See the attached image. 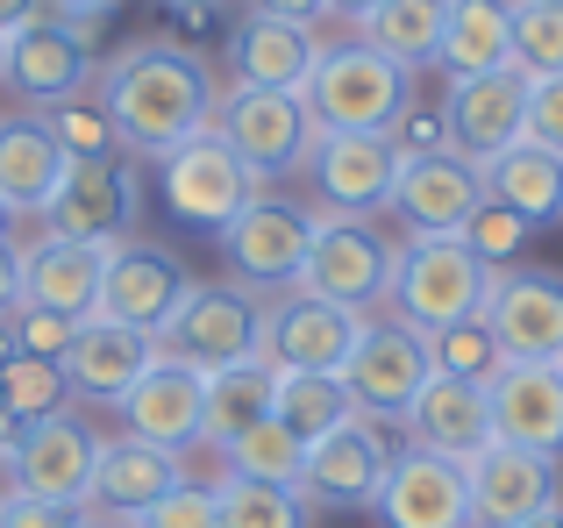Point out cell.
Instances as JSON below:
<instances>
[{
    "mask_svg": "<svg viewBox=\"0 0 563 528\" xmlns=\"http://www.w3.org/2000/svg\"><path fill=\"white\" fill-rule=\"evenodd\" d=\"M93 86H100V114L114 122L122 157H136V165H157L186 136L214 129V108H221L214 65L179 36H143L129 51H114Z\"/></svg>",
    "mask_w": 563,
    "mask_h": 528,
    "instance_id": "1",
    "label": "cell"
},
{
    "mask_svg": "<svg viewBox=\"0 0 563 528\" xmlns=\"http://www.w3.org/2000/svg\"><path fill=\"white\" fill-rule=\"evenodd\" d=\"M485 293H493V264L471 257L464 237H407L393 251L385 315L421 329V336H442V329H456V321H478Z\"/></svg>",
    "mask_w": 563,
    "mask_h": 528,
    "instance_id": "2",
    "label": "cell"
},
{
    "mask_svg": "<svg viewBox=\"0 0 563 528\" xmlns=\"http://www.w3.org/2000/svg\"><path fill=\"white\" fill-rule=\"evenodd\" d=\"M413 108V72L378 57L372 43H329L307 79V114L321 136H393V122Z\"/></svg>",
    "mask_w": 563,
    "mask_h": 528,
    "instance_id": "3",
    "label": "cell"
},
{
    "mask_svg": "<svg viewBox=\"0 0 563 528\" xmlns=\"http://www.w3.org/2000/svg\"><path fill=\"white\" fill-rule=\"evenodd\" d=\"M157 186H165V208L179 215L186 229H207V237H221L250 200L272 194V179H264L257 165H243L221 129H200L179 151L157 157Z\"/></svg>",
    "mask_w": 563,
    "mask_h": 528,
    "instance_id": "4",
    "label": "cell"
},
{
    "mask_svg": "<svg viewBox=\"0 0 563 528\" xmlns=\"http://www.w3.org/2000/svg\"><path fill=\"white\" fill-rule=\"evenodd\" d=\"M393 251L399 243L378 222L314 208V243H307V264L292 278V293H314V300L350 307V315H378L385 293H393Z\"/></svg>",
    "mask_w": 563,
    "mask_h": 528,
    "instance_id": "5",
    "label": "cell"
},
{
    "mask_svg": "<svg viewBox=\"0 0 563 528\" xmlns=\"http://www.w3.org/2000/svg\"><path fill=\"white\" fill-rule=\"evenodd\" d=\"M100 79L93 57V22H65V14H36L29 29L8 36V57H0V86H8L14 108L51 114L65 100H86V86Z\"/></svg>",
    "mask_w": 563,
    "mask_h": 528,
    "instance_id": "6",
    "label": "cell"
},
{
    "mask_svg": "<svg viewBox=\"0 0 563 528\" xmlns=\"http://www.w3.org/2000/svg\"><path fill=\"white\" fill-rule=\"evenodd\" d=\"M143 222V179H136V157H65V179H57L51 208H43V229L51 237H79L100 243V251H122L136 243Z\"/></svg>",
    "mask_w": 563,
    "mask_h": 528,
    "instance_id": "7",
    "label": "cell"
},
{
    "mask_svg": "<svg viewBox=\"0 0 563 528\" xmlns=\"http://www.w3.org/2000/svg\"><path fill=\"white\" fill-rule=\"evenodd\" d=\"M157 358H179L192 372L264 358V300L250 286H192L186 307L157 329Z\"/></svg>",
    "mask_w": 563,
    "mask_h": 528,
    "instance_id": "8",
    "label": "cell"
},
{
    "mask_svg": "<svg viewBox=\"0 0 563 528\" xmlns=\"http://www.w3.org/2000/svg\"><path fill=\"white\" fill-rule=\"evenodd\" d=\"M435 378V358H428V336L407 329L393 315H372L343 364V386L357 400V415H372L378 429L385 421H407V407L421 400V386Z\"/></svg>",
    "mask_w": 563,
    "mask_h": 528,
    "instance_id": "9",
    "label": "cell"
},
{
    "mask_svg": "<svg viewBox=\"0 0 563 528\" xmlns=\"http://www.w3.org/2000/svg\"><path fill=\"white\" fill-rule=\"evenodd\" d=\"M93 464H100V436L86 429L71 407L14 429V464H8V493L51 507H86L93 501Z\"/></svg>",
    "mask_w": 563,
    "mask_h": 528,
    "instance_id": "10",
    "label": "cell"
},
{
    "mask_svg": "<svg viewBox=\"0 0 563 528\" xmlns=\"http://www.w3.org/2000/svg\"><path fill=\"white\" fill-rule=\"evenodd\" d=\"M214 129L235 143L243 165H257L264 179H286V172H307V151H314V114H307V94H264V86H229L214 108Z\"/></svg>",
    "mask_w": 563,
    "mask_h": 528,
    "instance_id": "11",
    "label": "cell"
},
{
    "mask_svg": "<svg viewBox=\"0 0 563 528\" xmlns=\"http://www.w3.org/2000/svg\"><path fill=\"white\" fill-rule=\"evenodd\" d=\"M478 321L493 329L499 358L563 364V272H542V264H507V272H493V293H485Z\"/></svg>",
    "mask_w": 563,
    "mask_h": 528,
    "instance_id": "12",
    "label": "cell"
},
{
    "mask_svg": "<svg viewBox=\"0 0 563 528\" xmlns=\"http://www.w3.org/2000/svg\"><path fill=\"white\" fill-rule=\"evenodd\" d=\"M214 243H221L229 272L243 278L250 293H264V286L286 293L292 278H300V264H307V243H314V208L264 194V200H250V208L235 215Z\"/></svg>",
    "mask_w": 563,
    "mask_h": 528,
    "instance_id": "13",
    "label": "cell"
},
{
    "mask_svg": "<svg viewBox=\"0 0 563 528\" xmlns=\"http://www.w3.org/2000/svg\"><path fill=\"white\" fill-rule=\"evenodd\" d=\"M442 129H450V151L471 157V165H493L499 151L528 136V72L499 65L478 72V79H450L442 94Z\"/></svg>",
    "mask_w": 563,
    "mask_h": 528,
    "instance_id": "14",
    "label": "cell"
},
{
    "mask_svg": "<svg viewBox=\"0 0 563 528\" xmlns=\"http://www.w3.org/2000/svg\"><path fill=\"white\" fill-rule=\"evenodd\" d=\"M364 321L372 315H350V307H329L314 293L286 286L278 300H264V358H272V372H335L343 378Z\"/></svg>",
    "mask_w": 563,
    "mask_h": 528,
    "instance_id": "15",
    "label": "cell"
},
{
    "mask_svg": "<svg viewBox=\"0 0 563 528\" xmlns=\"http://www.w3.org/2000/svg\"><path fill=\"white\" fill-rule=\"evenodd\" d=\"M122 436L157 443L172 458L207 443V372H192L179 358H151V372L122 393Z\"/></svg>",
    "mask_w": 563,
    "mask_h": 528,
    "instance_id": "16",
    "label": "cell"
},
{
    "mask_svg": "<svg viewBox=\"0 0 563 528\" xmlns=\"http://www.w3.org/2000/svg\"><path fill=\"white\" fill-rule=\"evenodd\" d=\"M385 472H393V443L372 415H350L335 421L329 436L307 443V464H300V493L314 507H372Z\"/></svg>",
    "mask_w": 563,
    "mask_h": 528,
    "instance_id": "17",
    "label": "cell"
},
{
    "mask_svg": "<svg viewBox=\"0 0 563 528\" xmlns=\"http://www.w3.org/2000/svg\"><path fill=\"white\" fill-rule=\"evenodd\" d=\"M464 479H471V528H521L542 507H563L556 458H536V450H514V443H485L464 464Z\"/></svg>",
    "mask_w": 563,
    "mask_h": 528,
    "instance_id": "18",
    "label": "cell"
},
{
    "mask_svg": "<svg viewBox=\"0 0 563 528\" xmlns=\"http://www.w3.org/2000/svg\"><path fill=\"white\" fill-rule=\"evenodd\" d=\"M485 208V172L456 151H428V157H399V186L393 208L407 222V237H464V222Z\"/></svg>",
    "mask_w": 563,
    "mask_h": 528,
    "instance_id": "19",
    "label": "cell"
},
{
    "mask_svg": "<svg viewBox=\"0 0 563 528\" xmlns=\"http://www.w3.org/2000/svg\"><path fill=\"white\" fill-rule=\"evenodd\" d=\"M307 179L321 194V215H372L393 208V186H399V151L393 136H314L307 151Z\"/></svg>",
    "mask_w": 563,
    "mask_h": 528,
    "instance_id": "20",
    "label": "cell"
},
{
    "mask_svg": "<svg viewBox=\"0 0 563 528\" xmlns=\"http://www.w3.org/2000/svg\"><path fill=\"white\" fill-rule=\"evenodd\" d=\"M186 293H192V272L172 251H157V243H122V251L108 257V272H100V307L93 315L157 336L186 307Z\"/></svg>",
    "mask_w": 563,
    "mask_h": 528,
    "instance_id": "21",
    "label": "cell"
},
{
    "mask_svg": "<svg viewBox=\"0 0 563 528\" xmlns=\"http://www.w3.org/2000/svg\"><path fill=\"white\" fill-rule=\"evenodd\" d=\"M372 507L385 528H471V479L464 464L407 443L393 450V472H385Z\"/></svg>",
    "mask_w": 563,
    "mask_h": 528,
    "instance_id": "22",
    "label": "cell"
},
{
    "mask_svg": "<svg viewBox=\"0 0 563 528\" xmlns=\"http://www.w3.org/2000/svg\"><path fill=\"white\" fill-rule=\"evenodd\" d=\"M493 400V443L536 450V458H563V364H499L485 378Z\"/></svg>",
    "mask_w": 563,
    "mask_h": 528,
    "instance_id": "23",
    "label": "cell"
},
{
    "mask_svg": "<svg viewBox=\"0 0 563 528\" xmlns=\"http://www.w3.org/2000/svg\"><path fill=\"white\" fill-rule=\"evenodd\" d=\"M108 257L114 251H100V243L51 237L43 229L36 243H22V307H43V315H65V321H93Z\"/></svg>",
    "mask_w": 563,
    "mask_h": 528,
    "instance_id": "24",
    "label": "cell"
},
{
    "mask_svg": "<svg viewBox=\"0 0 563 528\" xmlns=\"http://www.w3.org/2000/svg\"><path fill=\"white\" fill-rule=\"evenodd\" d=\"M407 443L413 450H435V458H450V464H471L485 443H493V400H485V386L478 378H450V372H435L421 386V400L407 407Z\"/></svg>",
    "mask_w": 563,
    "mask_h": 528,
    "instance_id": "25",
    "label": "cell"
},
{
    "mask_svg": "<svg viewBox=\"0 0 563 528\" xmlns=\"http://www.w3.org/2000/svg\"><path fill=\"white\" fill-rule=\"evenodd\" d=\"M321 29H300V22H278V14H243L229 36V65H235V86H264V94H307L321 65Z\"/></svg>",
    "mask_w": 563,
    "mask_h": 528,
    "instance_id": "26",
    "label": "cell"
},
{
    "mask_svg": "<svg viewBox=\"0 0 563 528\" xmlns=\"http://www.w3.org/2000/svg\"><path fill=\"white\" fill-rule=\"evenodd\" d=\"M151 358H157V336L93 315V321H79V336H71V350H65V386L79 393V400L122 407V393L151 372Z\"/></svg>",
    "mask_w": 563,
    "mask_h": 528,
    "instance_id": "27",
    "label": "cell"
},
{
    "mask_svg": "<svg viewBox=\"0 0 563 528\" xmlns=\"http://www.w3.org/2000/svg\"><path fill=\"white\" fill-rule=\"evenodd\" d=\"M57 179H65V151H57L51 122L29 108H8L0 114V208L14 222H43Z\"/></svg>",
    "mask_w": 563,
    "mask_h": 528,
    "instance_id": "28",
    "label": "cell"
},
{
    "mask_svg": "<svg viewBox=\"0 0 563 528\" xmlns=\"http://www.w3.org/2000/svg\"><path fill=\"white\" fill-rule=\"evenodd\" d=\"M179 458L157 443H136V436H100V464H93V501L108 521H136L143 507H157L172 486H179Z\"/></svg>",
    "mask_w": 563,
    "mask_h": 528,
    "instance_id": "29",
    "label": "cell"
},
{
    "mask_svg": "<svg viewBox=\"0 0 563 528\" xmlns=\"http://www.w3.org/2000/svg\"><path fill=\"white\" fill-rule=\"evenodd\" d=\"M485 172V200H499V208H514L528 229H550L563 222V157H550L542 143H514V151H499Z\"/></svg>",
    "mask_w": 563,
    "mask_h": 528,
    "instance_id": "30",
    "label": "cell"
},
{
    "mask_svg": "<svg viewBox=\"0 0 563 528\" xmlns=\"http://www.w3.org/2000/svg\"><path fill=\"white\" fill-rule=\"evenodd\" d=\"M435 65L450 79H478V72L514 65V22L507 0H450V29H442Z\"/></svg>",
    "mask_w": 563,
    "mask_h": 528,
    "instance_id": "31",
    "label": "cell"
},
{
    "mask_svg": "<svg viewBox=\"0 0 563 528\" xmlns=\"http://www.w3.org/2000/svg\"><path fill=\"white\" fill-rule=\"evenodd\" d=\"M442 29H450V0H378L357 22V43H372L378 57L421 72V65H435Z\"/></svg>",
    "mask_w": 563,
    "mask_h": 528,
    "instance_id": "32",
    "label": "cell"
},
{
    "mask_svg": "<svg viewBox=\"0 0 563 528\" xmlns=\"http://www.w3.org/2000/svg\"><path fill=\"white\" fill-rule=\"evenodd\" d=\"M272 400H278L272 358H243V364H229V372H207V443L229 450L243 429L272 421Z\"/></svg>",
    "mask_w": 563,
    "mask_h": 528,
    "instance_id": "33",
    "label": "cell"
},
{
    "mask_svg": "<svg viewBox=\"0 0 563 528\" xmlns=\"http://www.w3.org/2000/svg\"><path fill=\"white\" fill-rule=\"evenodd\" d=\"M272 415L286 421L300 443H314V436H329L335 421L357 415V400H350V386L335 372H278V400Z\"/></svg>",
    "mask_w": 563,
    "mask_h": 528,
    "instance_id": "34",
    "label": "cell"
},
{
    "mask_svg": "<svg viewBox=\"0 0 563 528\" xmlns=\"http://www.w3.org/2000/svg\"><path fill=\"white\" fill-rule=\"evenodd\" d=\"M221 464H229V479H257V486H292V493H300L307 443L272 415V421H257V429L235 436V443L221 450Z\"/></svg>",
    "mask_w": 563,
    "mask_h": 528,
    "instance_id": "35",
    "label": "cell"
},
{
    "mask_svg": "<svg viewBox=\"0 0 563 528\" xmlns=\"http://www.w3.org/2000/svg\"><path fill=\"white\" fill-rule=\"evenodd\" d=\"M221 528H314V501L292 486H257V479H214Z\"/></svg>",
    "mask_w": 563,
    "mask_h": 528,
    "instance_id": "36",
    "label": "cell"
},
{
    "mask_svg": "<svg viewBox=\"0 0 563 528\" xmlns=\"http://www.w3.org/2000/svg\"><path fill=\"white\" fill-rule=\"evenodd\" d=\"M65 364H43V358H8L0 364V421L8 429H29V421L57 415L65 407Z\"/></svg>",
    "mask_w": 563,
    "mask_h": 528,
    "instance_id": "37",
    "label": "cell"
},
{
    "mask_svg": "<svg viewBox=\"0 0 563 528\" xmlns=\"http://www.w3.org/2000/svg\"><path fill=\"white\" fill-rule=\"evenodd\" d=\"M514 22V65L528 79H556L563 72V0H507Z\"/></svg>",
    "mask_w": 563,
    "mask_h": 528,
    "instance_id": "38",
    "label": "cell"
},
{
    "mask_svg": "<svg viewBox=\"0 0 563 528\" xmlns=\"http://www.w3.org/2000/svg\"><path fill=\"white\" fill-rule=\"evenodd\" d=\"M428 358H435V372H450V378H478V386L499 372V364H507L485 321H456V329L428 336Z\"/></svg>",
    "mask_w": 563,
    "mask_h": 528,
    "instance_id": "39",
    "label": "cell"
},
{
    "mask_svg": "<svg viewBox=\"0 0 563 528\" xmlns=\"http://www.w3.org/2000/svg\"><path fill=\"white\" fill-rule=\"evenodd\" d=\"M43 122H51V136H57L65 157H114L122 151V143H114V122L100 114V100H65V108H51Z\"/></svg>",
    "mask_w": 563,
    "mask_h": 528,
    "instance_id": "40",
    "label": "cell"
},
{
    "mask_svg": "<svg viewBox=\"0 0 563 528\" xmlns=\"http://www.w3.org/2000/svg\"><path fill=\"white\" fill-rule=\"evenodd\" d=\"M528 237H536V229H528L514 208H499V200H485V208L464 222V243H471V257H478V264H493V272H507V264L521 257V243H528Z\"/></svg>",
    "mask_w": 563,
    "mask_h": 528,
    "instance_id": "41",
    "label": "cell"
},
{
    "mask_svg": "<svg viewBox=\"0 0 563 528\" xmlns=\"http://www.w3.org/2000/svg\"><path fill=\"white\" fill-rule=\"evenodd\" d=\"M129 528H221V501H214V486H192V479H179L165 501L143 507Z\"/></svg>",
    "mask_w": 563,
    "mask_h": 528,
    "instance_id": "42",
    "label": "cell"
},
{
    "mask_svg": "<svg viewBox=\"0 0 563 528\" xmlns=\"http://www.w3.org/2000/svg\"><path fill=\"white\" fill-rule=\"evenodd\" d=\"M8 329H14V358L65 364L71 336H79V321H65V315H43V307H14V315H8Z\"/></svg>",
    "mask_w": 563,
    "mask_h": 528,
    "instance_id": "43",
    "label": "cell"
},
{
    "mask_svg": "<svg viewBox=\"0 0 563 528\" xmlns=\"http://www.w3.org/2000/svg\"><path fill=\"white\" fill-rule=\"evenodd\" d=\"M528 143L563 157V72L556 79H528Z\"/></svg>",
    "mask_w": 563,
    "mask_h": 528,
    "instance_id": "44",
    "label": "cell"
},
{
    "mask_svg": "<svg viewBox=\"0 0 563 528\" xmlns=\"http://www.w3.org/2000/svg\"><path fill=\"white\" fill-rule=\"evenodd\" d=\"M0 528H93L86 507H51L29 493H0Z\"/></svg>",
    "mask_w": 563,
    "mask_h": 528,
    "instance_id": "45",
    "label": "cell"
},
{
    "mask_svg": "<svg viewBox=\"0 0 563 528\" xmlns=\"http://www.w3.org/2000/svg\"><path fill=\"white\" fill-rule=\"evenodd\" d=\"M393 151L399 157H428V151H450V129H442V108H407L393 122Z\"/></svg>",
    "mask_w": 563,
    "mask_h": 528,
    "instance_id": "46",
    "label": "cell"
},
{
    "mask_svg": "<svg viewBox=\"0 0 563 528\" xmlns=\"http://www.w3.org/2000/svg\"><path fill=\"white\" fill-rule=\"evenodd\" d=\"M22 307V243H14V229L0 237V321Z\"/></svg>",
    "mask_w": 563,
    "mask_h": 528,
    "instance_id": "47",
    "label": "cell"
},
{
    "mask_svg": "<svg viewBox=\"0 0 563 528\" xmlns=\"http://www.w3.org/2000/svg\"><path fill=\"white\" fill-rule=\"evenodd\" d=\"M250 14H278V22L321 29V22H329V0H250Z\"/></svg>",
    "mask_w": 563,
    "mask_h": 528,
    "instance_id": "48",
    "label": "cell"
},
{
    "mask_svg": "<svg viewBox=\"0 0 563 528\" xmlns=\"http://www.w3.org/2000/svg\"><path fill=\"white\" fill-rule=\"evenodd\" d=\"M114 0H43V14H65V22H93V14H108Z\"/></svg>",
    "mask_w": 563,
    "mask_h": 528,
    "instance_id": "49",
    "label": "cell"
},
{
    "mask_svg": "<svg viewBox=\"0 0 563 528\" xmlns=\"http://www.w3.org/2000/svg\"><path fill=\"white\" fill-rule=\"evenodd\" d=\"M43 14V0H0V36H14V29H29Z\"/></svg>",
    "mask_w": 563,
    "mask_h": 528,
    "instance_id": "50",
    "label": "cell"
},
{
    "mask_svg": "<svg viewBox=\"0 0 563 528\" xmlns=\"http://www.w3.org/2000/svg\"><path fill=\"white\" fill-rule=\"evenodd\" d=\"M372 8H378V0H329V14H335V22H350V29H357Z\"/></svg>",
    "mask_w": 563,
    "mask_h": 528,
    "instance_id": "51",
    "label": "cell"
},
{
    "mask_svg": "<svg viewBox=\"0 0 563 528\" xmlns=\"http://www.w3.org/2000/svg\"><path fill=\"white\" fill-rule=\"evenodd\" d=\"M521 528H563V507H542L536 521H521Z\"/></svg>",
    "mask_w": 563,
    "mask_h": 528,
    "instance_id": "52",
    "label": "cell"
},
{
    "mask_svg": "<svg viewBox=\"0 0 563 528\" xmlns=\"http://www.w3.org/2000/svg\"><path fill=\"white\" fill-rule=\"evenodd\" d=\"M8 229H14V215H8V208H0V237H8Z\"/></svg>",
    "mask_w": 563,
    "mask_h": 528,
    "instance_id": "53",
    "label": "cell"
},
{
    "mask_svg": "<svg viewBox=\"0 0 563 528\" xmlns=\"http://www.w3.org/2000/svg\"><path fill=\"white\" fill-rule=\"evenodd\" d=\"M172 8H207V0H172Z\"/></svg>",
    "mask_w": 563,
    "mask_h": 528,
    "instance_id": "54",
    "label": "cell"
},
{
    "mask_svg": "<svg viewBox=\"0 0 563 528\" xmlns=\"http://www.w3.org/2000/svg\"><path fill=\"white\" fill-rule=\"evenodd\" d=\"M0 57H8V36H0Z\"/></svg>",
    "mask_w": 563,
    "mask_h": 528,
    "instance_id": "55",
    "label": "cell"
}]
</instances>
